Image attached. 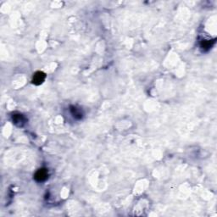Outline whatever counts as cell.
<instances>
[{"mask_svg": "<svg viewBox=\"0 0 217 217\" xmlns=\"http://www.w3.org/2000/svg\"><path fill=\"white\" fill-rule=\"evenodd\" d=\"M44 79H45V74L43 73V72H41V71H38L33 76L32 81L33 83L36 84V85H40V84L43 83Z\"/></svg>", "mask_w": 217, "mask_h": 217, "instance_id": "1", "label": "cell"}, {"mask_svg": "<svg viewBox=\"0 0 217 217\" xmlns=\"http://www.w3.org/2000/svg\"><path fill=\"white\" fill-rule=\"evenodd\" d=\"M47 178V171L45 169H40L35 175V179L38 182H43Z\"/></svg>", "mask_w": 217, "mask_h": 217, "instance_id": "2", "label": "cell"}, {"mask_svg": "<svg viewBox=\"0 0 217 217\" xmlns=\"http://www.w3.org/2000/svg\"><path fill=\"white\" fill-rule=\"evenodd\" d=\"M13 121H14V122L16 125L21 126L24 123V121H25V119L23 118L22 115H14V116H13Z\"/></svg>", "mask_w": 217, "mask_h": 217, "instance_id": "3", "label": "cell"}, {"mask_svg": "<svg viewBox=\"0 0 217 217\" xmlns=\"http://www.w3.org/2000/svg\"><path fill=\"white\" fill-rule=\"evenodd\" d=\"M210 46H211V44H210L209 42H204L201 45V47H203V48H209V47H210Z\"/></svg>", "mask_w": 217, "mask_h": 217, "instance_id": "4", "label": "cell"}]
</instances>
